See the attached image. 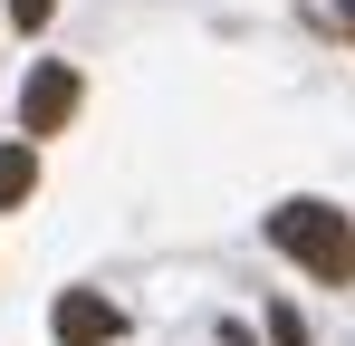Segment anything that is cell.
<instances>
[{
	"mask_svg": "<svg viewBox=\"0 0 355 346\" xmlns=\"http://www.w3.org/2000/svg\"><path fill=\"white\" fill-rule=\"evenodd\" d=\"M269 240L288 250L307 279H327V288L355 279V222L336 202H279V212H269Z\"/></svg>",
	"mask_w": 355,
	"mask_h": 346,
	"instance_id": "obj_1",
	"label": "cell"
},
{
	"mask_svg": "<svg viewBox=\"0 0 355 346\" xmlns=\"http://www.w3.org/2000/svg\"><path fill=\"white\" fill-rule=\"evenodd\" d=\"M77 97H87V87H77V67H67V58H39V67H29V87H19V135H29V145H39V135H67Z\"/></svg>",
	"mask_w": 355,
	"mask_h": 346,
	"instance_id": "obj_2",
	"label": "cell"
},
{
	"mask_svg": "<svg viewBox=\"0 0 355 346\" xmlns=\"http://www.w3.org/2000/svg\"><path fill=\"white\" fill-rule=\"evenodd\" d=\"M49 327H58V346H116L125 337V308L96 298V288H67L58 308H49Z\"/></svg>",
	"mask_w": 355,
	"mask_h": 346,
	"instance_id": "obj_3",
	"label": "cell"
},
{
	"mask_svg": "<svg viewBox=\"0 0 355 346\" xmlns=\"http://www.w3.org/2000/svg\"><path fill=\"white\" fill-rule=\"evenodd\" d=\"M29 192H39V145L19 135V145H0V212H19Z\"/></svg>",
	"mask_w": 355,
	"mask_h": 346,
	"instance_id": "obj_4",
	"label": "cell"
},
{
	"mask_svg": "<svg viewBox=\"0 0 355 346\" xmlns=\"http://www.w3.org/2000/svg\"><path fill=\"white\" fill-rule=\"evenodd\" d=\"M269 346H307V327H297V308H269Z\"/></svg>",
	"mask_w": 355,
	"mask_h": 346,
	"instance_id": "obj_5",
	"label": "cell"
},
{
	"mask_svg": "<svg viewBox=\"0 0 355 346\" xmlns=\"http://www.w3.org/2000/svg\"><path fill=\"white\" fill-rule=\"evenodd\" d=\"M10 19H19V29H49V19H58V0H10Z\"/></svg>",
	"mask_w": 355,
	"mask_h": 346,
	"instance_id": "obj_6",
	"label": "cell"
}]
</instances>
